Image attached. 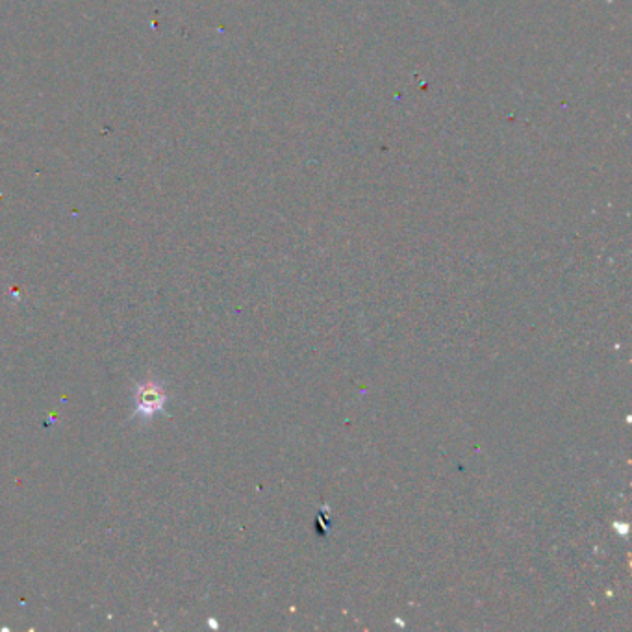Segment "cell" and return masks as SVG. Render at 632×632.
<instances>
[{"label": "cell", "mask_w": 632, "mask_h": 632, "mask_svg": "<svg viewBox=\"0 0 632 632\" xmlns=\"http://www.w3.org/2000/svg\"><path fill=\"white\" fill-rule=\"evenodd\" d=\"M165 403H167V395H165L164 388L149 380V382L141 384L140 388L136 390L134 412L138 418H154L158 412H162Z\"/></svg>", "instance_id": "cell-1"}]
</instances>
